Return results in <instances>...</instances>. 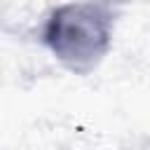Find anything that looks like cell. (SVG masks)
Returning <instances> with one entry per match:
<instances>
[{
  "label": "cell",
  "instance_id": "1",
  "mask_svg": "<svg viewBox=\"0 0 150 150\" xmlns=\"http://www.w3.org/2000/svg\"><path fill=\"white\" fill-rule=\"evenodd\" d=\"M129 0H68L52 7L38 40L70 75L94 73L112 49L120 16Z\"/></svg>",
  "mask_w": 150,
  "mask_h": 150
}]
</instances>
